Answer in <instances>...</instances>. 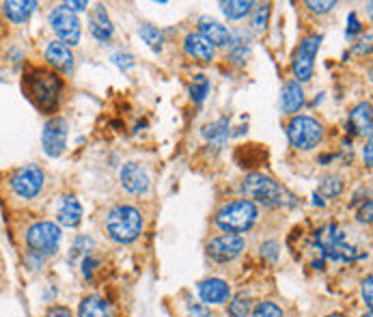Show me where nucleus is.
Segmentation results:
<instances>
[{
    "mask_svg": "<svg viewBox=\"0 0 373 317\" xmlns=\"http://www.w3.org/2000/svg\"><path fill=\"white\" fill-rule=\"evenodd\" d=\"M313 242H315V248L321 252V257L326 259V255H328L332 248H337L339 244L346 242V233L339 229L337 223H330V225H326V227L315 231Z\"/></svg>",
    "mask_w": 373,
    "mask_h": 317,
    "instance_id": "nucleus-19",
    "label": "nucleus"
},
{
    "mask_svg": "<svg viewBox=\"0 0 373 317\" xmlns=\"http://www.w3.org/2000/svg\"><path fill=\"white\" fill-rule=\"evenodd\" d=\"M253 317H283V309L272 300H261L253 307Z\"/></svg>",
    "mask_w": 373,
    "mask_h": 317,
    "instance_id": "nucleus-32",
    "label": "nucleus"
},
{
    "mask_svg": "<svg viewBox=\"0 0 373 317\" xmlns=\"http://www.w3.org/2000/svg\"><path fill=\"white\" fill-rule=\"evenodd\" d=\"M371 285H373V276L367 274V278L361 285V296H363L365 305H367V311H371V305H373V287H371Z\"/></svg>",
    "mask_w": 373,
    "mask_h": 317,
    "instance_id": "nucleus-36",
    "label": "nucleus"
},
{
    "mask_svg": "<svg viewBox=\"0 0 373 317\" xmlns=\"http://www.w3.org/2000/svg\"><path fill=\"white\" fill-rule=\"evenodd\" d=\"M188 317H214V313L210 311V307L192 300V303H188Z\"/></svg>",
    "mask_w": 373,
    "mask_h": 317,
    "instance_id": "nucleus-38",
    "label": "nucleus"
},
{
    "mask_svg": "<svg viewBox=\"0 0 373 317\" xmlns=\"http://www.w3.org/2000/svg\"><path fill=\"white\" fill-rule=\"evenodd\" d=\"M74 13L76 11H87L89 9V3H84V0H69V3H65Z\"/></svg>",
    "mask_w": 373,
    "mask_h": 317,
    "instance_id": "nucleus-43",
    "label": "nucleus"
},
{
    "mask_svg": "<svg viewBox=\"0 0 373 317\" xmlns=\"http://www.w3.org/2000/svg\"><path fill=\"white\" fill-rule=\"evenodd\" d=\"M98 267H100V261H98L95 257H91V255L84 257V259H82V276H84L87 281H91Z\"/></svg>",
    "mask_w": 373,
    "mask_h": 317,
    "instance_id": "nucleus-39",
    "label": "nucleus"
},
{
    "mask_svg": "<svg viewBox=\"0 0 373 317\" xmlns=\"http://www.w3.org/2000/svg\"><path fill=\"white\" fill-rule=\"evenodd\" d=\"M82 223V205L74 195H63L56 205V225L76 229Z\"/></svg>",
    "mask_w": 373,
    "mask_h": 317,
    "instance_id": "nucleus-15",
    "label": "nucleus"
},
{
    "mask_svg": "<svg viewBox=\"0 0 373 317\" xmlns=\"http://www.w3.org/2000/svg\"><path fill=\"white\" fill-rule=\"evenodd\" d=\"M251 311H253V300L248 296H236L227 307L229 317H246Z\"/></svg>",
    "mask_w": 373,
    "mask_h": 317,
    "instance_id": "nucleus-31",
    "label": "nucleus"
},
{
    "mask_svg": "<svg viewBox=\"0 0 373 317\" xmlns=\"http://www.w3.org/2000/svg\"><path fill=\"white\" fill-rule=\"evenodd\" d=\"M104 227H106L108 237H111L115 244H132L141 237L145 229V218H143V212L134 208V205L119 203L113 210L106 212Z\"/></svg>",
    "mask_w": 373,
    "mask_h": 317,
    "instance_id": "nucleus-3",
    "label": "nucleus"
},
{
    "mask_svg": "<svg viewBox=\"0 0 373 317\" xmlns=\"http://www.w3.org/2000/svg\"><path fill=\"white\" fill-rule=\"evenodd\" d=\"M221 9L227 15V20L240 22L246 15L253 13L255 3H251V0H227V3H221Z\"/></svg>",
    "mask_w": 373,
    "mask_h": 317,
    "instance_id": "nucleus-25",
    "label": "nucleus"
},
{
    "mask_svg": "<svg viewBox=\"0 0 373 317\" xmlns=\"http://www.w3.org/2000/svg\"><path fill=\"white\" fill-rule=\"evenodd\" d=\"M210 95V80H207V76L203 74H199L192 78V83H190V98L194 104H203L205 98Z\"/></svg>",
    "mask_w": 373,
    "mask_h": 317,
    "instance_id": "nucleus-29",
    "label": "nucleus"
},
{
    "mask_svg": "<svg viewBox=\"0 0 373 317\" xmlns=\"http://www.w3.org/2000/svg\"><path fill=\"white\" fill-rule=\"evenodd\" d=\"M138 35H141V39L151 47L153 52H162V47H164V33H162L158 26L143 24L141 28H138Z\"/></svg>",
    "mask_w": 373,
    "mask_h": 317,
    "instance_id": "nucleus-27",
    "label": "nucleus"
},
{
    "mask_svg": "<svg viewBox=\"0 0 373 317\" xmlns=\"http://www.w3.org/2000/svg\"><path fill=\"white\" fill-rule=\"evenodd\" d=\"M45 186V173L39 164H24L15 168L9 177V190L15 199L33 201L43 193Z\"/></svg>",
    "mask_w": 373,
    "mask_h": 317,
    "instance_id": "nucleus-7",
    "label": "nucleus"
},
{
    "mask_svg": "<svg viewBox=\"0 0 373 317\" xmlns=\"http://www.w3.org/2000/svg\"><path fill=\"white\" fill-rule=\"evenodd\" d=\"M22 89L35 108L45 115H54L63 98L65 83L50 67H30L22 78Z\"/></svg>",
    "mask_w": 373,
    "mask_h": 317,
    "instance_id": "nucleus-1",
    "label": "nucleus"
},
{
    "mask_svg": "<svg viewBox=\"0 0 373 317\" xmlns=\"http://www.w3.org/2000/svg\"><path fill=\"white\" fill-rule=\"evenodd\" d=\"M43 263H45V257H41V255H37V252H33V250H24V265L28 267V270H41L43 267Z\"/></svg>",
    "mask_w": 373,
    "mask_h": 317,
    "instance_id": "nucleus-35",
    "label": "nucleus"
},
{
    "mask_svg": "<svg viewBox=\"0 0 373 317\" xmlns=\"http://www.w3.org/2000/svg\"><path fill=\"white\" fill-rule=\"evenodd\" d=\"M183 52L199 63H212L216 47L201 33H188L183 37Z\"/></svg>",
    "mask_w": 373,
    "mask_h": 317,
    "instance_id": "nucleus-17",
    "label": "nucleus"
},
{
    "mask_svg": "<svg viewBox=\"0 0 373 317\" xmlns=\"http://www.w3.org/2000/svg\"><path fill=\"white\" fill-rule=\"evenodd\" d=\"M361 317H371V311H367L365 315H361Z\"/></svg>",
    "mask_w": 373,
    "mask_h": 317,
    "instance_id": "nucleus-49",
    "label": "nucleus"
},
{
    "mask_svg": "<svg viewBox=\"0 0 373 317\" xmlns=\"http://www.w3.org/2000/svg\"><path fill=\"white\" fill-rule=\"evenodd\" d=\"M43 58L45 63H48V67L56 74H71L74 69V52L71 47L60 43L58 39L56 41H50L48 45H45L43 50Z\"/></svg>",
    "mask_w": 373,
    "mask_h": 317,
    "instance_id": "nucleus-14",
    "label": "nucleus"
},
{
    "mask_svg": "<svg viewBox=\"0 0 373 317\" xmlns=\"http://www.w3.org/2000/svg\"><path fill=\"white\" fill-rule=\"evenodd\" d=\"M37 9H39V3H35V0H7V3H3V13L13 24L28 22V18Z\"/></svg>",
    "mask_w": 373,
    "mask_h": 317,
    "instance_id": "nucleus-23",
    "label": "nucleus"
},
{
    "mask_svg": "<svg viewBox=\"0 0 373 317\" xmlns=\"http://www.w3.org/2000/svg\"><path fill=\"white\" fill-rule=\"evenodd\" d=\"M199 33L203 35L214 47H229L231 45V30L221 24V22H216L212 18H201L199 20Z\"/></svg>",
    "mask_w": 373,
    "mask_h": 317,
    "instance_id": "nucleus-18",
    "label": "nucleus"
},
{
    "mask_svg": "<svg viewBox=\"0 0 373 317\" xmlns=\"http://www.w3.org/2000/svg\"><path fill=\"white\" fill-rule=\"evenodd\" d=\"M67 134H69L67 121L63 117H52L48 123L43 125V132H41L43 153L48 157L63 155L65 149H67Z\"/></svg>",
    "mask_w": 373,
    "mask_h": 317,
    "instance_id": "nucleus-11",
    "label": "nucleus"
},
{
    "mask_svg": "<svg viewBox=\"0 0 373 317\" xmlns=\"http://www.w3.org/2000/svg\"><path fill=\"white\" fill-rule=\"evenodd\" d=\"M78 317H115V309L106 298L91 294L84 296L78 305Z\"/></svg>",
    "mask_w": 373,
    "mask_h": 317,
    "instance_id": "nucleus-22",
    "label": "nucleus"
},
{
    "mask_svg": "<svg viewBox=\"0 0 373 317\" xmlns=\"http://www.w3.org/2000/svg\"><path fill=\"white\" fill-rule=\"evenodd\" d=\"M324 317H348V315H343V313H330V315H324Z\"/></svg>",
    "mask_w": 373,
    "mask_h": 317,
    "instance_id": "nucleus-48",
    "label": "nucleus"
},
{
    "mask_svg": "<svg viewBox=\"0 0 373 317\" xmlns=\"http://www.w3.org/2000/svg\"><path fill=\"white\" fill-rule=\"evenodd\" d=\"M203 136L212 142L216 149H221L225 142H227V138L231 136V132H229V119H218V121L205 125V128H203Z\"/></svg>",
    "mask_w": 373,
    "mask_h": 317,
    "instance_id": "nucleus-24",
    "label": "nucleus"
},
{
    "mask_svg": "<svg viewBox=\"0 0 373 317\" xmlns=\"http://www.w3.org/2000/svg\"><path fill=\"white\" fill-rule=\"evenodd\" d=\"M348 128L352 136H367L371 138V128H373V115H371V104L361 102L356 104L350 115H348Z\"/></svg>",
    "mask_w": 373,
    "mask_h": 317,
    "instance_id": "nucleus-16",
    "label": "nucleus"
},
{
    "mask_svg": "<svg viewBox=\"0 0 373 317\" xmlns=\"http://www.w3.org/2000/svg\"><path fill=\"white\" fill-rule=\"evenodd\" d=\"M113 63L117 67H121V69H130V67H134L136 65V61H134V56L132 54H113Z\"/></svg>",
    "mask_w": 373,
    "mask_h": 317,
    "instance_id": "nucleus-41",
    "label": "nucleus"
},
{
    "mask_svg": "<svg viewBox=\"0 0 373 317\" xmlns=\"http://www.w3.org/2000/svg\"><path fill=\"white\" fill-rule=\"evenodd\" d=\"M363 157H365V164L371 168V164H373V157H371V138H367V145H365V149H363Z\"/></svg>",
    "mask_w": 373,
    "mask_h": 317,
    "instance_id": "nucleus-45",
    "label": "nucleus"
},
{
    "mask_svg": "<svg viewBox=\"0 0 373 317\" xmlns=\"http://www.w3.org/2000/svg\"><path fill=\"white\" fill-rule=\"evenodd\" d=\"M313 203L317 205V208H324V205H326V201H324L317 193H313Z\"/></svg>",
    "mask_w": 373,
    "mask_h": 317,
    "instance_id": "nucleus-47",
    "label": "nucleus"
},
{
    "mask_svg": "<svg viewBox=\"0 0 373 317\" xmlns=\"http://www.w3.org/2000/svg\"><path fill=\"white\" fill-rule=\"evenodd\" d=\"M321 43V35H308L300 41L296 54H293V76H296V83H308L313 78V69H315V56Z\"/></svg>",
    "mask_w": 373,
    "mask_h": 317,
    "instance_id": "nucleus-9",
    "label": "nucleus"
},
{
    "mask_svg": "<svg viewBox=\"0 0 373 317\" xmlns=\"http://www.w3.org/2000/svg\"><path fill=\"white\" fill-rule=\"evenodd\" d=\"M43 317H74V313H71V309L65 307V305H52L48 311H45Z\"/></svg>",
    "mask_w": 373,
    "mask_h": 317,
    "instance_id": "nucleus-42",
    "label": "nucleus"
},
{
    "mask_svg": "<svg viewBox=\"0 0 373 317\" xmlns=\"http://www.w3.org/2000/svg\"><path fill=\"white\" fill-rule=\"evenodd\" d=\"M207 257L216 263H231L233 259H238L242 252L246 250V240L242 235H231V233H223L216 235L207 242L205 246Z\"/></svg>",
    "mask_w": 373,
    "mask_h": 317,
    "instance_id": "nucleus-10",
    "label": "nucleus"
},
{
    "mask_svg": "<svg viewBox=\"0 0 373 317\" xmlns=\"http://www.w3.org/2000/svg\"><path fill=\"white\" fill-rule=\"evenodd\" d=\"M270 13H272V5L270 3L255 5V9H253V28L257 30V33H266Z\"/></svg>",
    "mask_w": 373,
    "mask_h": 317,
    "instance_id": "nucleus-30",
    "label": "nucleus"
},
{
    "mask_svg": "<svg viewBox=\"0 0 373 317\" xmlns=\"http://www.w3.org/2000/svg\"><path fill=\"white\" fill-rule=\"evenodd\" d=\"M326 130L315 117L296 115L287 123V138L293 149L298 151H313L319 142L324 140Z\"/></svg>",
    "mask_w": 373,
    "mask_h": 317,
    "instance_id": "nucleus-6",
    "label": "nucleus"
},
{
    "mask_svg": "<svg viewBox=\"0 0 373 317\" xmlns=\"http://www.w3.org/2000/svg\"><path fill=\"white\" fill-rule=\"evenodd\" d=\"M93 246H95V242H93L89 235H78L74 246H71V250H69V263H76L80 257H82V259L89 257Z\"/></svg>",
    "mask_w": 373,
    "mask_h": 317,
    "instance_id": "nucleus-28",
    "label": "nucleus"
},
{
    "mask_svg": "<svg viewBox=\"0 0 373 317\" xmlns=\"http://www.w3.org/2000/svg\"><path fill=\"white\" fill-rule=\"evenodd\" d=\"M304 7L315 15H326L337 7V3L335 0H306Z\"/></svg>",
    "mask_w": 373,
    "mask_h": 317,
    "instance_id": "nucleus-33",
    "label": "nucleus"
},
{
    "mask_svg": "<svg viewBox=\"0 0 373 317\" xmlns=\"http://www.w3.org/2000/svg\"><path fill=\"white\" fill-rule=\"evenodd\" d=\"M60 237H63V231H60L56 223H52V220H37V223H33L26 229L24 242L28 250L48 259L58 252Z\"/></svg>",
    "mask_w": 373,
    "mask_h": 317,
    "instance_id": "nucleus-5",
    "label": "nucleus"
},
{
    "mask_svg": "<svg viewBox=\"0 0 373 317\" xmlns=\"http://www.w3.org/2000/svg\"><path fill=\"white\" fill-rule=\"evenodd\" d=\"M361 30H363V24L359 22V15H356L354 11H350V15H348V28H346V37L352 39L354 35H359Z\"/></svg>",
    "mask_w": 373,
    "mask_h": 317,
    "instance_id": "nucleus-37",
    "label": "nucleus"
},
{
    "mask_svg": "<svg viewBox=\"0 0 373 317\" xmlns=\"http://www.w3.org/2000/svg\"><path fill=\"white\" fill-rule=\"evenodd\" d=\"M196 292H199V298H201V305H225L229 303L231 298V285L225 281V278H218V276H212V278H205L196 285Z\"/></svg>",
    "mask_w": 373,
    "mask_h": 317,
    "instance_id": "nucleus-13",
    "label": "nucleus"
},
{
    "mask_svg": "<svg viewBox=\"0 0 373 317\" xmlns=\"http://www.w3.org/2000/svg\"><path fill=\"white\" fill-rule=\"evenodd\" d=\"M240 193L244 195V199L253 201L255 205L261 203L263 208H270V210L296 208L298 205V197H293L283 184L263 175V173H248L240 182Z\"/></svg>",
    "mask_w": 373,
    "mask_h": 317,
    "instance_id": "nucleus-2",
    "label": "nucleus"
},
{
    "mask_svg": "<svg viewBox=\"0 0 373 317\" xmlns=\"http://www.w3.org/2000/svg\"><path fill=\"white\" fill-rule=\"evenodd\" d=\"M259 220V208L248 199H233L223 203L214 216V223L223 233L240 235L255 227Z\"/></svg>",
    "mask_w": 373,
    "mask_h": 317,
    "instance_id": "nucleus-4",
    "label": "nucleus"
},
{
    "mask_svg": "<svg viewBox=\"0 0 373 317\" xmlns=\"http://www.w3.org/2000/svg\"><path fill=\"white\" fill-rule=\"evenodd\" d=\"M119 179L126 193L130 195H147L151 188V179L147 171L138 162H126L119 171Z\"/></svg>",
    "mask_w": 373,
    "mask_h": 317,
    "instance_id": "nucleus-12",
    "label": "nucleus"
},
{
    "mask_svg": "<svg viewBox=\"0 0 373 317\" xmlns=\"http://www.w3.org/2000/svg\"><path fill=\"white\" fill-rule=\"evenodd\" d=\"M343 177L341 175H326L321 182H319V188H317V195L319 197H326V199H337L339 195H343Z\"/></svg>",
    "mask_w": 373,
    "mask_h": 317,
    "instance_id": "nucleus-26",
    "label": "nucleus"
},
{
    "mask_svg": "<svg viewBox=\"0 0 373 317\" xmlns=\"http://www.w3.org/2000/svg\"><path fill=\"white\" fill-rule=\"evenodd\" d=\"M259 252H261V257H266L270 263H276L278 255H281V246H278L276 240H266L259 246Z\"/></svg>",
    "mask_w": 373,
    "mask_h": 317,
    "instance_id": "nucleus-34",
    "label": "nucleus"
},
{
    "mask_svg": "<svg viewBox=\"0 0 373 317\" xmlns=\"http://www.w3.org/2000/svg\"><path fill=\"white\" fill-rule=\"evenodd\" d=\"M371 220H373V201L367 199V201L363 203V208L359 210V223L371 225Z\"/></svg>",
    "mask_w": 373,
    "mask_h": 317,
    "instance_id": "nucleus-40",
    "label": "nucleus"
},
{
    "mask_svg": "<svg viewBox=\"0 0 373 317\" xmlns=\"http://www.w3.org/2000/svg\"><path fill=\"white\" fill-rule=\"evenodd\" d=\"M332 160H335V155H332V153H324V155H319V164H321V166H326V164L332 162Z\"/></svg>",
    "mask_w": 373,
    "mask_h": 317,
    "instance_id": "nucleus-46",
    "label": "nucleus"
},
{
    "mask_svg": "<svg viewBox=\"0 0 373 317\" xmlns=\"http://www.w3.org/2000/svg\"><path fill=\"white\" fill-rule=\"evenodd\" d=\"M306 100H304V91L302 87L296 83V80H287L283 85V91H281V108L283 113L289 115V117H296V113L304 108Z\"/></svg>",
    "mask_w": 373,
    "mask_h": 317,
    "instance_id": "nucleus-20",
    "label": "nucleus"
},
{
    "mask_svg": "<svg viewBox=\"0 0 373 317\" xmlns=\"http://www.w3.org/2000/svg\"><path fill=\"white\" fill-rule=\"evenodd\" d=\"M89 33L95 37L98 41H108L115 35V26L108 18V13L104 9V5H98L95 9H91L89 15Z\"/></svg>",
    "mask_w": 373,
    "mask_h": 317,
    "instance_id": "nucleus-21",
    "label": "nucleus"
},
{
    "mask_svg": "<svg viewBox=\"0 0 373 317\" xmlns=\"http://www.w3.org/2000/svg\"><path fill=\"white\" fill-rule=\"evenodd\" d=\"M48 22H50V28L52 33L58 37L60 43L65 45H78L80 43V37H82V26H80V20H78V15L67 7V5H58L50 11L48 15Z\"/></svg>",
    "mask_w": 373,
    "mask_h": 317,
    "instance_id": "nucleus-8",
    "label": "nucleus"
},
{
    "mask_svg": "<svg viewBox=\"0 0 373 317\" xmlns=\"http://www.w3.org/2000/svg\"><path fill=\"white\" fill-rule=\"evenodd\" d=\"M356 52H359V54H369L371 52V35H367V39H363L361 41V45H356Z\"/></svg>",
    "mask_w": 373,
    "mask_h": 317,
    "instance_id": "nucleus-44",
    "label": "nucleus"
}]
</instances>
